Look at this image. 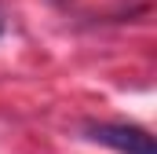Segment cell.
I'll return each mask as SVG.
<instances>
[{
  "label": "cell",
  "mask_w": 157,
  "mask_h": 154,
  "mask_svg": "<svg viewBox=\"0 0 157 154\" xmlns=\"http://www.w3.org/2000/svg\"><path fill=\"white\" fill-rule=\"evenodd\" d=\"M88 140L91 143H102L117 154H157L154 136L139 125H124V121H91L88 128Z\"/></svg>",
  "instance_id": "1"
},
{
  "label": "cell",
  "mask_w": 157,
  "mask_h": 154,
  "mask_svg": "<svg viewBox=\"0 0 157 154\" xmlns=\"http://www.w3.org/2000/svg\"><path fill=\"white\" fill-rule=\"evenodd\" d=\"M0 33H4V18H0Z\"/></svg>",
  "instance_id": "2"
}]
</instances>
